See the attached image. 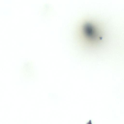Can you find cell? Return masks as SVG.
<instances>
[{
    "instance_id": "cell-1",
    "label": "cell",
    "mask_w": 124,
    "mask_h": 124,
    "mask_svg": "<svg viewBox=\"0 0 124 124\" xmlns=\"http://www.w3.org/2000/svg\"><path fill=\"white\" fill-rule=\"evenodd\" d=\"M95 27L90 24L85 25L83 29L84 33L86 37L88 39L94 40L99 37L97 31Z\"/></svg>"
}]
</instances>
